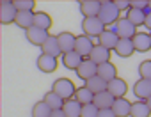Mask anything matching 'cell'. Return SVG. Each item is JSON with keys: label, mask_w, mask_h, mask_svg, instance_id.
I'll list each match as a JSON object with an SVG mask.
<instances>
[{"label": "cell", "mask_w": 151, "mask_h": 117, "mask_svg": "<svg viewBox=\"0 0 151 117\" xmlns=\"http://www.w3.org/2000/svg\"><path fill=\"white\" fill-rule=\"evenodd\" d=\"M75 99H77L80 105H91L94 101V94L84 85V87H78L77 89V94H75Z\"/></svg>", "instance_id": "cell-30"}, {"label": "cell", "mask_w": 151, "mask_h": 117, "mask_svg": "<svg viewBox=\"0 0 151 117\" xmlns=\"http://www.w3.org/2000/svg\"><path fill=\"white\" fill-rule=\"evenodd\" d=\"M147 9H149V11H151V0H149V6H147Z\"/></svg>", "instance_id": "cell-41"}, {"label": "cell", "mask_w": 151, "mask_h": 117, "mask_svg": "<svg viewBox=\"0 0 151 117\" xmlns=\"http://www.w3.org/2000/svg\"><path fill=\"white\" fill-rule=\"evenodd\" d=\"M78 11L84 18H98L101 11V2H98V0H80Z\"/></svg>", "instance_id": "cell-5"}, {"label": "cell", "mask_w": 151, "mask_h": 117, "mask_svg": "<svg viewBox=\"0 0 151 117\" xmlns=\"http://www.w3.org/2000/svg\"><path fill=\"white\" fill-rule=\"evenodd\" d=\"M13 4L18 11H34V7H36L34 0H13Z\"/></svg>", "instance_id": "cell-32"}, {"label": "cell", "mask_w": 151, "mask_h": 117, "mask_svg": "<svg viewBox=\"0 0 151 117\" xmlns=\"http://www.w3.org/2000/svg\"><path fill=\"white\" fill-rule=\"evenodd\" d=\"M107 91L116 98V99H119V98H124L126 96V92H128V83L123 80V78H114L112 82H109V85H107Z\"/></svg>", "instance_id": "cell-14"}, {"label": "cell", "mask_w": 151, "mask_h": 117, "mask_svg": "<svg viewBox=\"0 0 151 117\" xmlns=\"http://www.w3.org/2000/svg\"><path fill=\"white\" fill-rule=\"evenodd\" d=\"M98 18L103 21L105 27H109V25H112V23L116 25V23L121 20V11L116 7L114 0H103V2H101V11H100Z\"/></svg>", "instance_id": "cell-1"}, {"label": "cell", "mask_w": 151, "mask_h": 117, "mask_svg": "<svg viewBox=\"0 0 151 117\" xmlns=\"http://www.w3.org/2000/svg\"><path fill=\"white\" fill-rule=\"evenodd\" d=\"M52 91H53L57 96H60L64 101L73 99L75 94H77V87H75V83H73L69 78H64V76H62V78H57V80L53 82Z\"/></svg>", "instance_id": "cell-2"}, {"label": "cell", "mask_w": 151, "mask_h": 117, "mask_svg": "<svg viewBox=\"0 0 151 117\" xmlns=\"http://www.w3.org/2000/svg\"><path fill=\"white\" fill-rule=\"evenodd\" d=\"M149 36H151V32H149Z\"/></svg>", "instance_id": "cell-42"}, {"label": "cell", "mask_w": 151, "mask_h": 117, "mask_svg": "<svg viewBox=\"0 0 151 117\" xmlns=\"http://www.w3.org/2000/svg\"><path fill=\"white\" fill-rule=\"evenodd\" d=\"M110 50H107L105 46H101V44H96L94 46V50H93V53L89 55V58L94 62V64H105V62H110Z\"/></svg>", "instance_id": "cell-17"}, {"label": "cell", "mask_w": 151, "mask_h": 117, "mask_svg": "<svg viewBox=\"0 0 151 117\" xmlns=\"http://www.w3.org/2000/svg\"><path fill=\"white\" fill-rule=\"evenodd\" d=\"M130 6L133 9H140V11H146L147 6H149V0H130Z\"/></svg>", "instance_id": "cell-35"}, {"label": "cell", "mask_w": 151, "mask_h": 117, "mask_svg": "<svg viewBox=\"0 0 151 117\" xmlns=\"http://www.w3.org/2000/svg\"><path fill=\"white\" fill-rule=\"evenodd\" d=\"M132 41H133L135 51H139V53H146V51L151 50V36H149V32H137L132 37Z\"/></svg>", "instance_id": "cell-11"}, {"label": "cell", "mask_w": 151, "mask_h": 117, "mask_svg": "<svg viewBox=\"0 0 151 117\" xmlns=\"http://www.w3.org/2000/svg\"><path fill=\"white\" fill-rule=\"evenodd\" d=\"M130 23H133L135 27H140V25H144L146 23V11H140V9H133V7H130L128 11H126V16H124Z\"/></svg>", "instance_id": "cell-26"}, {"label": "cell", "mask_w": 151, "mask_h": 117, "mask_svg": "<svg viewBox=\"0 0 151 117\" xmlns=\"http://www.w3.org/2000/svg\"><path fill=\"white\" fill-rule=\"evenodd\" d=\"M147 29H149V32H151V11L149 9H146V23H144Z\"/></svg>", "instance_id": "cell-38"}, {"label": "cell", "mask_w": 151, "mask_h": 117, "mask_svg": "<svg viewBox=\"0 0 151 117\" xmlns=\"http://www.w3.org/2000/svg\"><path fill=\"white\" fill-rule=\"evenodd\" d=\"M139 76L144 80H151V61H142L139 64Z\"/></svg>", "instance_id": "cell-33"}, {"label": "cell", "mask_w": 151, "mask_h": 117, "mask_svg": "<svg viewBox=\"0 0 151 117\" xmlns=\"http://www.w3.org/2000/svg\"><path fill=\"white\" fill-rule=\"evenodd\" d=\"M98 76L103 78V80L109 83V82H112L114 78H117V68H116L112 62L100 64V66H98Z\"/></svg>", "instance_id": "cell-22"}, {"label": "cell", "mask_w": 151, "mask_h": 117, "mask_svg": "<svg viewBox=\"0 0 151 117\" xmlns=\"http://www.w3.org/2000/svg\"><path fill=\"white\" fill-rule=\"evenodd\" d=\"M107 30V27L103 25V21L100 18H84L82 20V32L87 37H100L103 32Z\"/></svg>", "instance_id": "cell-3"}, {"label": "cell", "mask_w": 151, "mask_h": 117, "mask_svg": "<svg viewBox=\"0 0 151 117\" xmlns=\"http://www.w3.org/2000/svg\"><path fill=\"white\" fill-rule=\"evenodd\" d=\"M114 4L119 11H128L132 6H130V0H114Z\"/></svg>", "instance_id": "cell-36"}, {"label": "cell", "mask_w": 151, "mask_h": 117, "mask_svg": "<svg viewBox=\"0 0 151 117\" xmlns=\"http://www.w3.org/2000/svg\"><path fill=\"white\" fill-rule=\"evenodd\" d=\"M117 43H119V36L114 32V29L110 30V29H107L100 37H98V44H101V46H105L107 50H116V46H117Z\"/></svg>", "instance_id": "cell-15"}, {"label": "cell", "mask_w": 151, "mask_h": 117, "mask_svg": "<svg viewBox=\"0 0 151 117\" xmlns=\"http://www.w3.org/2000/svg\"><path fill=\"white\" fill-rule=\"evenodd\" d=\"M107 82L103 80V78H100L98 75L94 76V78H91V80H87L86 82V87L93 92V94H100V92H103V91H107Z\"/></svg>", "instance_id": "cell-27"}, {"label": "cell", "mask_w": 151, "mask_h": 117, "mask_svg": "<svg viewBox=\"0 0 151 117\" xmlns=\"http://www.w3.org/2000/svg\"><path fill=\"white\" fill-rule=\"evenodd\" d=\"M50 117H66V113H64V110L60 108V110H53Z\"/></svg>", "instance_id": "cell-39"}, {"label": "cell", "mask_w": 151, "mask_h": 117, "mask_svg": "<svg viewBox=\"0 0 151 117\" xmlns=\"http://www.w3.org/2000/svg\"><path fill=\"white\" fill-rule=\"evenodd\" d=\"M41 53H45V55H50V57H59V55H62V51H60V46H59V41H57V36H50L46 41H45V44L41 46Z\"/></svg>", "instance_id": "cell-18"}, {"label": "cell", "mask_w": 151, "mask_h": 117, "mask_svg": "<svg viewBox=\"0 0 151 117\" xmlns=\"http://www.w3.org/2000/svg\"><path fill=\"white\" fill-rule=\"evenodd\" d=\"M98 113H100V108L94 103L82 106V117H98Z\"/></svg>", "instance_id": "cell-34"}, {"label": "cell", "mask_w": 151, "mask_h": 117, "mask_svg": "<svg viewBox=\"0 0 151 117\" xmlns=\"http://www.w3.org/2000/svg\"><path fill=\"white\" fill-rule=\"evenodd\" d=\"M114 101H116V98H114L109 91H103V92H100V94H94V101H93V103H94L100 110H105V108H112Z\"/></svg>", "instance_id": "cell-23"}, {"label": "cell", "mask_w": 151, "mask_h": 117, "mask_svg": "<svg viewBox=\"0 0 151 117\" xmlns=\"http://www.w3.org/2000/svg\"><path fill=\"white\" fill-rule=\"evenodd\" d=\"M151 115V110H149V106H147V103L146 101H135V103H132V113H130V117H149Z\"/></svg>", "instance_id": "cell-28"}, {"label": "cell", "mask_w": 151, "mask_h": 117, "mask_svg": "<svg viewBox=\"0 0 151 117\" xmlns=\"http://www.w3.org/2000/svg\"><path fill=\"white\" fill-rule=\"evenodd\" d=\"M114 51H116V55L121 57V58H128V57H132L133 51H135L133 41H132V39H119V43H117V46H116Z\"/></svg>", "instance_id": "cell-21"}, {"label": "cell", "mask_w": 151, "mask_h": 117, "mask_svg": "<svg viewBox=\"0 0 151 117\" xmlns=\"http://www.w3.org/2000/svg\"><path fill=\"white\" fill-rule=\"evenodd\" d=\"M57 41H59L62 55L68 53V51H75V46H77V36H75V34L60 32V34H57Z\"/></svg>", "instance_id": "cell-10"}, {"label": "cell", "mask_w": 151, "mask_h": 117, "mask_svg": "<svg viewBox=\"0 0 151 117\" xmlns=\"http://www.w3.org/2000/svg\"><path fill=\"white\" fill-rule=\"evenodd\" d=\"M36 66H37V69L43 71V73H53V71L59 68V62H57L55 57H50V55L41 53V55L37 57V61H36Z\"/></svg>", "instance_id": "cell-12"}, {"label": "cell", "mask_w": 151, "mask_h": 117, "mask_svg": "<svg viewBox=\"0 0 151 117\" xmlns=\"http://www.w3.org/2000/svg\"><path fill=\"white\" fill-rule=\"evenodd\" d=\"M25 37H27V41L30 43V44H34V46H43L45 44V41L50 37V34L46 32V30H43V29H37V27H32V29H29L27 32H25Z\"/></svg>", "instance_id": "cell-8"}, {"label": "cell", "mask_w": 151, "mask_h": 117, "mask_svg": "<svg viewBox=\"0 0 151 117\" xmlns=\"http://www.w3.org/2000/svg\"><path fill=\"white\" fill-rule=\"evenodd\" d=\"M82 61H84V57L78 55L77 51H68L62 55V66L66 69H71V71H77L78 66L82 64Z\"/></svg>", "instance_id": "cell-16"}, {"label": "cell", "mask_w": 151, "mask_h": 117, "mask_svg": "<svg viewBox=\"0 0 151 117\" xmlns=\"http://www.w3.org/2000/svg\"><path fill=\"white\" fill-rule=\"evenodd\" d=\"M34 27L43 29V30H50L52 29V16L45 11H36L34 13Z\"/></svg>", "instance_id": "cell-25"}, {"label": "cell", "mask_w": 151, "mask_h": 117, "mask_svg": "<svg viewBox=\"0 0 151 117\" xmlns=\"http://www.w3.org/2000/svg\"><path fill=\"white\" fill-rule=\"evenodd\" d=\"M133 94H135L137 99L147 101V99L151 98V80L139 78V80L133 83Z\"/></svg>", "instance_id": "cell-9"}, {"label": "cell", "mask_w": 151, "mask_h": 117, "mask_svg": "<svg viewBox=\"0 0 151 117\" xmlns=\"http://www.w3.org/2000/svg\"><path fill=\"white\" fill-rule=\"evenodd\" d=\"M98 117H116V113L112 112V108H105V110H100Z\"/></svg>", "instance_id": "cell-37"}, {"label": "cell", "mask_w": 151, "mask_h": 117, "mask_svg": "<svg viewBox=\"0 0 151 117\" xmlns=\"http://www.w3.org/2000/svg\"><path fill=\"white\" fill-rule=\"evenodd\" d=\"M94 46H96V44L93 43L91 37H87V36H77V46H75V51H77L78 55L89 58V55L93 53Z\"/></svg>", "instance_id": "cell-13"}, {"label": "cell", "mask_w": 151, "mask_h": 117, "mask_svg": "<svg viewBox=\"0 0 151 117\" xmlns=\"http://www.w3.org/2000/svg\"><path fill=\"white\" fill-rule=\"evenodd\" d=\"M82 106L84 105H80L77 99H68V101H64V106H62V110H64V113H66V117H82Z\"/></svg>", "instance_id": "cell-24"}, {"label": "cell", "mask_w": 151, "mask_h": 117, "mask_svg": "<svg viewBox=\"0 0 151 117\" xmlns=\"http://www.w3.org/2000/svg\"><path fill=\"white\" fill-rule=\"evenodd\" d=\"M112 112L116 113V117H130V113H132V103L126 98H119V99L114 101Z\"/></svg>", "instance_id": "cell-19"}, {"label": "cell", "mask_w": 151, "mask_h": 117, "mask_svg": "<svg viewBox=\"0 0 151 117\" xmlns=\"http://www.w3.org/2000/svg\"><path fill=\"white\" fill-rule=\"evenodd\" d=\"M43 101H45V103H46L52 110H60V108L64 106V99H62L60 96H57L53 91H48V92L45 94Z\"/></svg>", "instance_id": "cell-29"}, {"label": "cell", "mask_w": 151, "mask_h": 117, "mask_svg": "<svg viewBox=\"0 0 151 117\" xmlns=\"http://www.w3.org/2000/svg\"><path fill=\"white\" fill-rule=\"evenodd\" d=\"M18 9L14 7L13 0H2L0 2V23L2 25H11L16 21Z\"/></svg>", "instance_id": "cell-4"}, {"label": "cell", "mask_w": 151, "mask_h": 117, "mask_svg": "<svg viewBox=\"0 0 151 117\" xmlns=\"http://www.w3.org/2000/svg\"><path fill=\"white\" fill-rule=\"evenodd\" d=\"M52 108L41 99V101H37L34 106H32V117H50L52 115Z\"/></svg>", "instance_id": "cell-31"}, {"label": "cell", "mask_w": 151, "mask_h": 117, "mask_svg": "<svg viewBox=\"0 0 151 117\" xmlns=\"http://www.w3.org/2000/svg\"><path fill=\"white\" fill-rule=\"evenodd\" d=\"M75 73H77V76L80 80L87 82V80H91V78H94L98 75V64H94L91 58H84L82 64L78 66V69L75 71Z\"/></svg>", "instance_id": "cell-6"}, {"label": "cell", "mask_w": 151, "mask_h": 117, "mask_svg": "<svg viewBox=\"0 0 151 117\" xmlns=\"http://www.w3.org/2000/svg\"><path fill=\"white\" fill-rule=\"evenodd\" d=\"M135 25L133 23H130L126 18H121L116 25H114V32L119 36V39H132L137 32H135Z\"/></svg>", "instance_id": "cell-7"}, {"label": "cell", "mask_w": 151, "mask_h": 117, "mask_svg": "<svg viewBox=\"0 0 151 117\" xmlns=\"http://www.w3.org/2000/svg\"><path fill=\"white\" fill-rule=\"evenodd\" d=\"M22 30H29L34 27V11H18V16H16V21H14Z\"/></svg>", "instance_id": "cell-20"}, {"label": "cell", "mask_w": 151, "mask_h": 117, "mask_svg": "<svg viewBox=\"0 0 151 117\" xmlns=\"http://www.w3.org/2000/svg\"><path fill=\"white\" fill-rule=\"evenodd\" d=\"M146 103H147V106H149V110H151V98H149V99H147Z\"/></svg>", "instance_id": "cell-40"}]
</instances>
